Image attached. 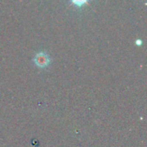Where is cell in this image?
<instances>
[{"instance_id": "6da1fadb", "label": "cell", "mask_w": 147, "mask_h": 147, "mask_svg": "<svg viewBox=\"0 0 147 147\" xmlns=\"http://www.w3.org/2000/svg\"><path fill=\"white\" fill-rule=\"evenodd\" d=\"M33 60H34V63L35 64V65H37L39 68H41V69L48 66V65L50 64V61H51L49 56L44 52L36 53Z\"/></svg>"}, {"instance_id": "7a4b0ae2", "label": "cell", "mask_w": 147, "mask_h": 147, "mask_svg": "<svg viewBox=\"0 0 147 147\" xmlns=\"http://www.w3.org/2000/svg\"><path fill=\"white\" fill-rule=\"evenodd\" d=\"M71 2L75 6L80 8V7H82L84 4H85V3L88 2V0H71Z\"/></svg>"}, {"instance_id": "3957f363", "label": "cell", "mask_w": 147, "mask_h": 147, "mask_svg": "<svg viewBox=\"0 0 147 147\" xmlns=\"http://www.w3.org/2000/svg\"><path fill=\"white\" fill-rule=\"evenodd\" d=\"M136 44H137L138 46H140V45L142 44V40H136Z\"/></svg>"}]
</instances>
